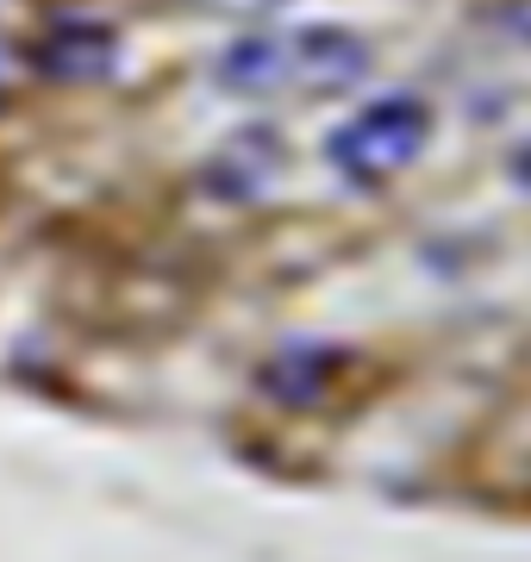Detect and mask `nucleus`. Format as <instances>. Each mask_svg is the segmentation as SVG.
<instances>
[{
	"label": "nucleus",
	"mask_w": 531,
	"mask_h": 562,
	"mask_svg": "<svg viewBox=\"0 0 531 562\" xmlns=\"http://www.w3.org/2000/svg\"><path fill=\"white\" fill-rule=\"evenodd\" d=\"M363 69L369 50L344 25H269L219 57V81L231 94H294V101L338 94L363 81Z\"/></svg>",
	"instance_id": "obj_1"
},
{
	"label": "nucleus",
	"mask_w": 531,
	"mask_h": 562,
	"mask_svg": "<svg viewBox=\"0 0 531 562\" xmlns=\"http://www.w3.org/2000/svg\"><path fill=\"white\" fill-rule=\"evenodd\" d=\"M426 144H431V106L413 101V94H382L331 132L326 157L350 188H382V181H394L400 169L426 157Z\"/></svg>",
	"instance_id": "obj_2"
}]
</instances>
